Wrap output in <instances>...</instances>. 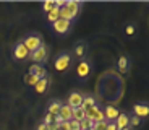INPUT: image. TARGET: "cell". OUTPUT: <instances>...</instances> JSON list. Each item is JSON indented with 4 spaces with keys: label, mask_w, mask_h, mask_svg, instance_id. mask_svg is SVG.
Here are the masks:
<instances>
[{
    "label": "cell",
    "mask_w": 149,
    "mask_h": 130,
    "mask_svg": "<svg viewBox=\"0 0 149 130\" xmlns=\"http://www.w3.org/2000/svg\"><path fill=\"white\" fill-rule=\"evenodd\" d=\"M79 8H81V2H78V0H65V7L60 8V18L73 23L76 20V16L79 15Z\"/></svg>",
    "instance_id": "6da1fadb"
},
{
    "label": "cell",
    "mask_w": 149,
    "mask_h": 130,
    "mask_svg": "<svg viewBox=\"0 0 149 130\" xmlns=\"http://www.w3.org/2000/svg\"><path fill=\"white\" fill-rule=\"evenodd\" d=\"M74 73H76V78H78L79 82H86L91 77V73H93V60L88 59V57L78 60L76 68H74Z\"/></svg>",
    "instance_id": "7a4b0ae2"
},
{
    "label": "cell",
    "mask_w": 149,
    "mask_h": 130,
    "mask_svg": "<svg viewBox=\"0 0 149 130\" xmlns=\"http://www.w3.org/2000/svg\"><path fill=\"white\" fill-rule=\"evenodd\" d=\"M71 62H73V59H71V52L70 51H62L58 56L55 57L54 68H55L57 72H65V70H68V68L71 67Z\"/></svg>",
    "instance_id": "3957f363"
},
{
    "label": "cell",
    "mask_w": 149,
    "mask_h": 130,
    "mask_svg": "<svg viewBox=\"0 0 149 130\" xmlns=\"http://www.w3.org/2000/svg\"><path fill=\"white\" fill-rule=\"evenodd\" d=\"M21 42L26 46V49L29 52H34L41 47L44 42H42V36L39 33H28L24 37H21Z\"/></svg>",
    "instance_id": "277c9868"
},
{
    "label": "cell",
    "mask_w": 149,
    "mask_h": 130,
    "mask_svg": "<svg viewBox=\"0 0 149 130\" xmlns=\"http://www.w3.org/2000/svg\"><path fill=\"white\" fill-rule=\"evenodd\" d=\"M88 51H89V42L84 41V39H79V41L74 42L73 49H71V59L73 60H81L84 57H88Z\"/></svg>",
    "instance_id": "5b68a950"
},
{
    "label": "cell",
    "mask_w": 149,
    "mask_h": 130,
    "mask_svg": "<svg viewBox=\"0 0 149 130\" xmlns=\"http://www.w3.org/2000/svg\"><path fill=\"white\" fill-rule=\"evenodd\" d=\"M29 54L31 52L28 51L26 46L21 42V39H19L18 42H15V46L11 49V57L15 60H26V59H29Z\"/></svg>",
    "instance_id": "8992f818"
},
{
    "label": "cell",
    "mask_w": 149,
    "mask_h": 130,
    "mask_svg": "<svg viewBox=\"0 0 149 130\" xmlns=\"http://www.w3.org/2000/svg\"><path fill=\"white\" fill-rule=\"evenodd\" d=\"M29 59L33 60L34 63H45L49 60V47L45 44H42L37 51L31 52L29 54Z\"/></svg>",
    "instance_id": "52a82bcc"
},
{
    "label": "cell",
    "mask_w": 149,
    "mask_h": 130,
    "mask_svg": "<svg viewBox=\"0 0 149 130\" xmlns=\"http://www.w3.org/2000/svg\"><path fill=\"white\" fill-rule=\"evenodd\" d=\"M71 26H73V23H70V21H67V20H62V18H58L55 23H52L50 25V28H52V31L55 34H68L70 33V30H71Z\"/></svg>",
    "instance_id": "ba28073f"
},
{
    "label": "cell",
    "mask_w": 149,
    "mask_h": 130,
    "mask_svg": "<svg viewBox=\"0 0 149 130\" xmlns=\"http://www.w3.org/2000/svg\"><path fill=\"white\" fill-rule=\"evenodd\" d=\"M86 117H88V119H91L93 122H101V120H105L101 104L97 103L96 106H93V108H89V109H86Z\"/></svg>",
    "instance_id": "9c48e42d"
},
{
    "label": "cell",
    "mask_w": 149,
    "mask_h": 130,
    "mask_svg": "<svg viewBox=\"0 0 149 130\" xmlns=\"http://www.w3.org/2000/svg\"><path fill=\"white\" fill-rule=\"evenodd\" d=\"M83 98H84V94H83L81 91H71V93L68 94V98H67V104L70 106L71 109L81 108V104H83Z\"/></svg>",
    "instance_id": "30bf717a"
},
{
    "label": "cell",
    "mask_w": 149,
    "mask_h": 130,
    "mask_svg": "<svg viewBox=\"0 0 149 130\" xmlns=\"http://www.w3.org/2000/svg\"><path fill=\"white\" fill-rule=\"evenodd\" d=\"M131 114L136 115V117H139V119H148L149 117V104L148 103H136L133 106V111H131Z\"/></svg>",
    "instance_id": "8fae6325"
},
{
    "label": "cell",
    "mask_w": 149,
    "mask_h": 130,
    "mask_svg": "<svg viewBox=\"0 0 149 130\" xmlns=\"http://www.w3.org/2000/svg\"><path fill=\"white\" fill-rule=\"evenodd\" d=\"M102 112H104V119L107 120V122H115L118 114H120L118 109H117L115 106H110V104L104 106V108H102Z\"/></svg>",
    "instance_id": "7c38bea8"
},
{
    "label": "cell",
    "mask_w": 149,
    "mask_h": 130,
    "mask_svg": "<svg viewBox=\"0 0 149 130\" xmlns=\"http://www.w3.org/2000/svg\"><path fill=\"white\" fill-rule=\"evenodd\" d=\"M115 125L118 130L128 129L130 127V112H120L117 120H115Z\"/></svg>",
    "instance_id": "4fadbf2b"
},
{
    "label": "cell",
    "mask_w": 149,
    "mask_h": 130,
    "mask_svg": "<svg viewBox=\"0 0 149 130\" xmlns=\"http://www.w3.org/2000/svg\"><path fill=\"white\" fill-rule=\"evenodd\" d=\"M117 68H118L120 73L127 75L128 72H130V59H128L125 54H122V56H118V60H117Z\"/></svg>",
    "instance_id": "5bb4252c"
},
{
    "label": "cell",
    "mask_w": 149,
    "mask_h": 130,
    "mask_svg": "<svg viewBox=\"0 0 149 130\" xmlns=\"http://www.w3.org/2000/svg\"><path fill=\"white\" fill-rule=\"evenodd\" d=\"M62 104H63V101H62V99H50V101L47 103L45 112H49V114H52V115H58Z\"/></svg>",
    "instance_id": "9a60e30c"
},
{
    "label": "cell",
    "mask_w": 149,
    "mask_h": 130,
    "mask_svg": "<svg viewBox=\"0 0 149 130\" xmlns=\"http://www.w3.org/2000/svg\"><path fill=\"white\" fill-rule=\"evenodd\" d=\"M49 86H50V77L41 78V80L36 83V86H34V91H36L37 94H44L49 89Z\"/></svg>",
    "instance_id": "2e32d148"
},
{
    "label": "cell",
    "mask_w": 149,
    "mask_h": 130,
    "mask_svg": "<svg viewBox=\"0 0 149 130\" xmlns=\"http://www.w3.org/2000/svg\"><path fill=\"white\" fill-rule=\"evenodd\" d=\"M71 115H73V109H71L67 103H63V104H62V108H60L58 117L62 120H71Z\"/></svg>",
    "instance_id": "e0dca14e"
},
{
    "label": "cell",
    "mask_w": 149,
    "mask_h": 130,
    "mask_svg": "<svg viewBox=\"0 0 149 130\" xmlns=\"http://www.w3.org/2000/svg\"><path fill=\"white\" fill-rule=\"evenodd\" d=\"M97 104V99L93 96V94H84V98H83V108L84 109H89V108H93V106H96Z\"/></svg>",
    "instance_id": "ac0fdd59"
},
{
    "label": "cell",
    "mask_w": 149,
    "mask_h": 130,
    "mask_svg": "<svg viewBox=\"0 0 149 130\" xmlns=\"http://www.w3.org/2000/svg\"><path fill=\"white\" fill-rule=\"evenodd\" d=\"M86 117V109L83 108H76V109H73V115H71V119L73 120H78V122H81L83 119Z\"/></svg>",
    "instance_id": "d6986e66"
},
{
    "label": "cell",
    "mask_w": 149,
    "mask_h": 130,
    "mask_svg": "<svg viewBox=\"0 0 149 130\" xmlns=\"http://www.w3.org/2000/svg\"><path fill=\"white\" fill-rule=\"evenodd\" d=\"M58 18H60V8L54 7L52 10H50V11L47 13V21L50 23V25H52V23H55Z\"/></svg>",
    "instance_id": "ffe728a7"
},
{
    "label": "cell",
    "mask_w": 149,
    "mask_h": 130,
    "mask_svg": "<svg viewBox=\"0 0 149 130\" xmlns=\"http://www.w3.org/2000/svg\"><path fill=\"white\" fill-rule=\"evenodd\" d=\"M39 80H41V78L37 77V75H29V73H26V77H24V83H26L28 86H36V83L39 82Z\"/></svg>",
    "instance_id": "44dd1931"
},
{
    "label": "cell",
    "mask_w": 149,
    "mask_h": 130,
    "mask_svg": "<svg viewBox=\"0 0 149 130\" xmlns=\"http://www.w3.org/2000/svg\"><path fill=\"white\" fill-rule=\"evenodd\" d=\"M143 124V119H139V117H136V115L130 114V129H136V127H139Z\"/></svg>",
    "instance_id": "7402d4cb"
},
{
    "label": "cell",
    "mask_w": 149,
    "mask_h": 130,
    "mask_svg": "<svg viewBox=\"0 0 149 130\" xmlns=\"http://www.w3.org/2000/svg\"><path fill=\"white\" fill-rule=\"evenodd\" d=\"M93 125H94V122L91 119H88V117H84V119L79 122V127H81V130H89V129H93Z\"/></svg>",
    "instance_id": "603a6c76"
},
{
    "label": "cell",
    "mask_w": 149,
    "mask_h": 130,
    "mask_svg": "<svg viewBox=\"0 0 149 130\" xmlns=\"http://www.w3.org/2000/svg\"><path fill=\"white\" fill-rule=\"evenodd\" d=\"M54 7H55V0H45L44 4H42V10H44L45 13H49Z\"/></svg>",
    "instance_id": "cb8c5ba5"
},
{
    "label": "cell",
    "mask_w": 149,
    "mask_h": 130,
    "mask_svg": "<svg viewBox=\"0 0 149 130\" xmlns=\"http://www.w3.org/2000/svg\"><path fill=\"white\" fill-rule=\"evenodd\" d=\"M107 125H109V122H107V120H101V122H94L93 130H107Z\"/></svg>",
    "instance_id": "d4e9b609"
},
{
    "label": "cell",
    "mask_w": 149,
    "mask_h": 130,
    "mask_svg": "<svg viewBox=\"0 0 149 130\" xmlns=\"http://www.w3.org/2000/svg\"><path fill=\"white\" fill-rule=\"evenodd\" d=\"M134 33H136V25H133V23H128V25H127V28H125V34L131 37Z\"/></svg>",
    "instance_id": "484cf974"
},
{
    "label": "cell",
    "mask_w": 149,
    "mask_h": 130,
    "mask_svg": "<svg viewBox=\"0 0 149 130\" xmlns=\"http://www.w3.org/2000/svg\"><path fill=\"white\" fill-rule=\"evenodd\" d=\"M42 122H44L45 125H50V124L55 122V115H52V114H49V112H45V114H44V119H42Z\"/></svg>",
    "instance_id": "4316f807"
},
{
    "label": "cell",
    "mask_w": 149,
    "mask_h": 130,
    "mask_svg": "<svg viewBox=\"0 0 149 130\" xmlns=\"http://www.w3.org/2000/svg\"><path fill=\"white\" fill-rule=\"evenodd\" d=\"M39 70H41V65H39V63H33V65L29 67V70H28V73L29 75H37Z\"/></svg>",
    "instance_id": "83f0119b"
},
{
    "label": "cell",
    "mask_w": 149,
    "mask_h": 130,
    "mask_svg": "<svg viewBox=\"0 0 149 130\" xmlns=\"http://www.w3.org/2000/svg\"><path fill=\"white\" fill-rule=\"evenodd\" d=\"M70 129H71V130H81L79 122H78V120H73V119H71V120H70Z\"/></svg>",
    "instance_id": "f1b7e54d"
},
{
    "label": "cell",
    "mask_w": 149,
    "mask_h": 130,
    "mask_svg": "<svg viewBox=\"0 0 149 130\" xmlns=\"http://www.w3.org/2000/svg\"><path fill=\"white\" fill-rule=\"evenodd\" d=\"M58 130H71L70 129V120H63V122L58 125Z\"/></svg>",
    "instance_id": "f546056e"
},
{
    "label": "cell",
    "mask_w": 149,
    "mask_h": 130,
    "mask_svg": "<svg viewBox=\"0 0 149 130\" xmlns=\"http://www.w3.org/2000/svg\"><path fill=\"white\" fill-rule=\"evenodd\" d=\"M36 130H47V125H45L44 122H39L37 127H36Z\"/></svg>",
    "instance_id": "4dcf8cb0"
},
{
    "label": "cell",
    "mask_w": 149,
    "mask_h": 130,
    "mask_svg": "<svg viewBox=\"0 0 149 130\" xmlns=\"http://www.w3.org/2000/svg\"><path fill=\"white\" fill-rule=\"evenodd\" d=\"M47 130H58V124H50V125H47Z\"/></svg>",
    "instance_id": "1f68e13d"
},
{
    "label": "cell",
    "mask_w": 149,
    "mask_h": 130,
    "mask_svg": "<svg viewBox=\"0 0 149 130\" xmlns=\"http://www.w3.org/2000/svg\"><path fill=\"white\" fill-rule=\"evenodd\" d=\"M107 130H118V129H117L115 122H109V125H107Z\"/></svg>",
    "instance_id": "d6a6232c"
},
{
    "label": "cell",
    "mask_w": 149,
    "mask_h": 130,
    "mask_svg": "<svg viewBox=\"0 0 149 130\" xmlns=\"http://www.w3.org/2000/svg\"><path fill=\"white\" fill-rule=\"evenodd\" d=\"M123 130H133V129H130V127H128V129H123Z\"/></svg>",
    "instance_id": "836d02e7"
},
{
    "label": "cell",
    "mask_w": 149,
    "mask_h": 130,
    "mask_svg": "<svg viewBox=\"0 0 149 130\" xmlns=\"http://www.w3.org/2000/svg\"><path fill=\"white\" fill-rule=\"evenodd\" d=\"M89 130H93V129H89Z\"/></svg>",
    "instance_id": "e575fe53"
}]
</instances>
